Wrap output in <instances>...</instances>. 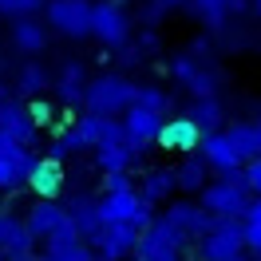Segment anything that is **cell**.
<instances>
[{
    "label": "cell",
    "instance_id": "6da1fadb",
    "mask_svg": "<svg viewBox=\"0 0 261 261\" xmlns=\"http://www.w3.org/2000/svg\"><path fill=\"white\" fill-rule=\"evenodd\" d=\"M249 202H253V194L245 186V170H233L226 178L206 182V190L198 194V206L210 214V218H229V222H242Z\"/></svg>",
    "mask_w": 261,
    "mask_h": 261
},
{
    "label": "cell",
    "instance_id": "7a4b0ae2",
    "mask_svg": "<svg viewBox=\"0 0 261 261\" xmlns=\"http://www.w3.org/2000/svg\"><path fill=\"white\" fill-rule=\"evenodd\" d=\"M135 107V83L119 71H107V75H95L87 83V95H83V111L99 115V119H119Z\"/></svg>",
    "mask_w": 261,
    "mask_h": 261
},
{
    "label": "cell",
    "instance_id": "3957f363",
    "mask_svg": "<svg viewBox=\"0 0 261 261\" xmlns=\"http://www.w3.org/2000/svg\"><path fill=\"white\" fill-rule=\"evenodd\" d=\"M186 238L166 222L163 214L154 218V226L139 233V245H135V261H182L186 253Z\"/></svg>",
    "mask_w": 261,
    "mask_h": 261
},
{
    "label": "cell",
    "instance_id": "277c9868",
    "mask_svg": "<svg viewBox=\"0 0 261 261\" xmlns=\"http://www.w3.org/2000/svg\"><path fill=\"white\" fill-rule=\"evenodd\" d=\"M91 36H95L103 48L123 51L130 40V16L119 0H95L91 8Z\"/></svg>",
    "mask_w": 261,
    "mask_h": 261
},
{
    "label": "cell",
    "instance_id": "5b68a950",
    "mask_svg": "<svg viewBox=\"0 0 261 261\" xmlns=\"http://www.w3.org/2000/svg\"><path fill=\"white\" fill-rule=\"evenodd\" d=\"M91 0H48V28H56L67 40L91 36Z\"/></svg>",
    "mask_w": 261,
    "mask_h": 261
},
{
    "label": "cell",
    "instance_id": "8992f818",
    "mask_svg": "<svg viewBox=\"0 0 261 261\" xmlns=\"http://www.w3.org/2000/svg\"><path fill=\"white\" fill-rule=\"evenodd\" d=\"M245 253V238H242V222L218 218V226L198 242V261H233Z\"/></svg>",
    "mask_w": 261,
    "mask_h": 261
},
{
    "label": "cell",
    "instance_id": "52a82bcc",
    "mask_svg": "<svg viewBox=\"0 0 261 261\" xmlns=\"http://www.w3.org/2000/svg\"><path fill=\"white\" fill-rule=\"evenodd\" d=\"M91 253L95 261H127L135 257V245H139V229L127 226V222H111V226H103L91 238Z\"/></svg>",
    "mask_w": 261,
    "mask_h": 261
},
{
    "label": "cell",
    "instance_id": "ba28073f",
    "mask_svg": "<svg viewBox=\"0 0 261 261\" xmlns=\"http://www.w3.org/2000/svg\"><path fill=\"white\" fill-rule=\"evenodd\" d=\"M24 226H28V233H32L36 245H44V242H51L56 233H64L71 222H67V214H64V202L36 198L32 206H28V214H24Z\"/></svg>",
    "mask_w": 261,
    "mask_h": 261
},
{
    "label": "cell",
    "instance_id": "9c48e42d",
    "mask_svg": "<svg viewBox=\"0 0 261 261\" xmlns=\"http://www.w3.org/2000/svg\"><path fill=\"white\" fill-rule=\"evenodd\" d=\"M64 214H67V222L80 229L83 242H91L99 229L107 226V222H103V206H99V198L91 194V190H71V194L64 198Z\"/></svg>",
    "mask_w": 261,
    "mask_h": 261
},
{
    "label": "cell",
    "instance_id": "30bf717a",
    "mask_svg": "<svg viewBox=\"0 0 261 261\" xmlns=\"http://www.w3.org/2000/svg\"><path fill=\"white\" fill-rule=\"evenodd\" d=\"M163 218L170 222V226L178 229L186 242H202L206 233H210L214 226H218V218H210V214L202 210L198 202H190V198H182V202H170L163 210Z\"/></svg>",
    "mask_w": 261,
    "mask_h": 261
},
{
    "label": "cell",
    "instance_id": "8fae6325",
    "mask_svg": "<svg viewBox=\"0 0 261 261\" xmlns=\"http://www.w3.org/2000/svg\"><path fill=\"white\" fill-rule=\"evenodd\" d=\"M0 130L4 135H12L20 147H36V139H40V127H36L32 111H28V103L24 99H4L0 103Z\"/></svg>",
    "mask_w": 261,
    "mask_h": 261
},
{
    "label": "cell",
    "instance_id": "7c38bea8",
    "mask_svg": "<svg viewBox=\"0 0 261 261\" xmlns=\"http://www.w3.org/2000/svg\"><path fill=\"white\" fill-rule=\"evenodd\" d=\"M202 139H206V130L198 127L190 115H178V119H166L163 135H159V147L178 150L182 159H186V154H198V150H202Z\"/></svg>",
    "mask_w": 261,
    "mask_h": 261
},
{
    "label": "cell",
    "instance_id": "4fadbf2b",
    "mask_svg": "<svg viewBox=\"0 0 261 261\" xmlns=\"http://www.w3.org/2000/svg\"><path fill=\"white\" fill-rule=\"evenodd\" d=\"M28 253H36V242L24 226V214L0 210V257L16 261V257H28Z\"/></svg>",
    "mask_w": 261,
    "mask_h": 261
},
{
    "label": "cell",
    "instance_id": "5bb4252c",
    "mask_svg": "<svg viewBox=\"0 0 261 261\" xmlns=\"http://www.w3.org/2000/svg\"><path fill=\"white\" fill-rule=\"evenodd\" d=\"M139 154L143 150L135 147L130 139H119V143H103V147L91 150V163H95V170L107 178V174H130V166L139 163Z\"/></svg>",
    "mask_w": 261,
    "mask_h": 261
},
{
    "label": "cell",
    "instance_id": "9a60e30c",
    "mask_svg": "<svg viewBox=\"0 0 261 261\" xmlns=\"http://www.w3.org/2000/svg\"><path fill=\"white\" fill-rule=\"evenodd\" d=\"M198 159L210 166L218 178H226V174H233V170H242V159H238V150L229 147V139H226V130H214V135H206L202 139V150H198Z\"/></svg>",
    "mask_w": 261,
    "mask_h": 261
},
{
    "label": "cell",
    "instance_id": "2e32d148",
    "mask_svg": "<svg viewBox=\"0 0 261 261\" xmlns=\"http://www.w3.org/2000/svg\"><path fill=\"white\" fill-rule=\"evenodd\" d=\"M163 127H166V115H154V111H147V107H130V111L123 115V130H127V139L139 150H147L150 143H159Z\"/></svg>",
    "mask_w": 261,
    "mask_h": 261
},
{
    "label": "cell",
    "instance_id": "e0dca14e",
    "mask_svg": "<svg viewBox=\"0 0 261 261\" xmlns=\"http://www.w3.org/2000/svg\"><path fill=\"white\" fill-rule=\"evenodd\" d=\"M87 67L80 64V60H64L60 64V71H56V80H51V91H56V99L60 103H67V107H75V103H83V95H87Z\"/></svg>",
    "mask_w": 261,
    "mask_h": 261
},
{
    "label": "cell",
    "instance_id": "ac0fdd59",
    "mask_svg": "<svg viewBox=\"0 0 261 261\" xmlns=\"http://www.w3.org/2000/svg\"><path fill=\"white\" fill-rule=\"evenodd\" d=\"M64 163H56V159H40V166H36L32 174H28V190H32L36 198H48V202H60V194H64Z\"/></svg>",
    "mask_w": 261,
    "mask_h": 261
},
{
    "label": "cell",
    "instance_id": "d6986e66",
    "mask_svg": "<svg viewBox=\"0 0 261 261\" xmlns=\"http://www.w3.org/2000/svg\"><path fill=\"white\" fill-rule=\"evenodd\" d=\"M174 190H178L174 166H150V170H143V178H139V198L147 206H163L166 198H174Z\"/></svg>",
    "mask_w": 261,
    "mask_h": 261
},
{
    "label": "cell",
    "instance_id": "ffe728a7",
    "mask_svg": "<svg viewBox=\"0 0 261 261\" xmlns=\"http://www.w3.org/2000/svg\"><path fill=\"white\" fill-rule=\"evenodd\" d=\"M12 48L24 51V56H40L48 48V24H40L36 16L12 20Z\"/></svg>",
    "mask_w": 261,
    "mask_h": 261
},
{
    "label": "cell",
    "instance_id": "44dd1931",
    "mask_svg": "<svg viewBox=\"0 0 261 261\" xmlns=\"http://www.w3.org/2000/svg\"><path fill=\"white\" fill-rule=\"evenodd\" d=\"M51 80H56V75H51L40 60H24V64H20V71H16V91L32 103V99H40V95L51 87Z\"/></svg>",
    "mask_w": 261,
    "mask_h": 261
},
{
    "label": "cell",
    "instance_id": "7402d4cb",
    "mask_svg": "<svg viewBox=\"0 0 261 261\" xmlns=\"http://www.w3.org/2000/svg\"><path fill=\"white\" fill-rule=\"evenodd\" d=\"M99 206H103V222L111 226V222H135V214H139V206H143V198H139V190H123V194H103L99 198Z\"/></svg>",
    "mask_w": 261,
    "mask_h": 261
},
{
    "label": "cell",
    "instance_id": "603a6c76",
    "mask_svg": "<svg viewBox=\"0 0 261 261\" xmlns=\"http://www.w3.org/2000/svg\"><path fill=\"white\" fill-rule=\"evenodd\" d=\"M226 139H229V147L238 150V159H242V163H253V159H261V135H257V123H229V127H226Z\"/></svg>",
    "mask_w": 261,
    "mask_h": 261
},
{
    "label": "cell",
    "instance_id": "cb8c5ba5",
    "mask_svg": "<svg viewBox=\"0 0 261 261\" xmlns=\"http://www.w3.org/2000/svg\"><path fill=\"white\" fill-rule=\"evenodd\" d=\"M206 170H210V166L202 163L198 154H186V159L174 166V182H178V190H182V194H202V190H206Z\"/></svg>",
    "mask_w": 261,
    "mask_h": 261
},
{
    "label": "cell",
    "instance_id": "d4e9b609",
    "mask_svg": "<svg viewBox=\"0 0 261 261\" xmlns=\"http://www.w3.org/2000/svg\"><path fill=\"white\" fill-rule=\"evenodd\" d=\"M190 8H194V16L206 20L210 28H222V20H226L229 12H242L245 0H190Z\"/></svg>",
    "mask_w": 261,
    "mask_h": 261
},
{
    "label": "cell",
    "instance_id": "484cf974",
    "mask_svg": "<svg viewBox=\"0 0 261 261\" xmlns=\"http://www.w3.org/2000/svg\"><path fill=\"white\" fill-rule=\"evenodd\" d=\"M135 107H147V111H154V115H166L174 107V99H170V91L159 87V83H135Z\"/></svg>",
    "mask_w": 261,
    "mask_h": 261
},
{
    "label": "cell",
    "instance_id": "4316f807",
    "mask_svg": "<svg viewBox=\"0 0 261 261\" xmlns=\"http://www.w3.org/2000/svg\"><path fill=\"white\" fill-rule=\"evenodd\" d=\"M186 115H190L206 135H214V130L222 127V119H226V111H222V103H218V99H194Z\"/></svg>",
    "mask_w": 261,
    "mask_h": 261
},
{
    "label": "cell",
    "instance_id": "83f0119b",
    "mask_svg": "<svg viewBox=\"0 0 261 261\" xmlns=\"http://www.w3.org/2000/svg\"><path fill=\"white\" fill-rule=\"evenodd\" d=\"M242 238H245V249H249V257L261 261V198L249 202V210L242 218Z\"/></svg>",
    "mask_w": 261,
    "mask_h": 261
},
{
    "label": "cell",
    "instance_id": "f1b7e54d",
    "mask_svg": "<svg viewBox=\"0 0 261 261\" xmlns=\"http://www.w3.org/2000/svg\"><path fill=\"white\" fill-rule=\"evenodd\" d=\"M218 83H222L218 67H206V64H202L194 75H190L186 87H190V95H194V99H218Z\"/></svg>",
    "mask_w": 261,
    "mask_h": 261
},
{
    "label": "cell",
    "instance_id": "f546056e",
    "mask_svg": "<svg viewBox=\"0 0 261 261\" xmlns=\"http://www.w3.org/2000/svg\"><path fill=\"white\" fill-rule=\"evenodd\" d=\"M80 150H87V143L80 139V130H75V123H71L67 130H60V135H56V143H51L48 159H56V163H64L67 154H80Z\"/></svg>",
    "mask_w": 261,
    "mask_h": 261
},
{
    "label": "cell",
    "instance_id": "4dcf8cb0",
    "mask_svg": "<svg viewBox=\"0 0 261 261\" xmlns=\"http://www.w3.org/2000/svg\"><path fill=\"white\" fill-rule=\"evenodd\" d=\"M40 8H48V0H0V12L8 20H28V16H36Z\"/></svg>",
    "mask_w": 261,
    "mask_h": 261
},
{
    "label": "cell",
    "instance_id": "1f68e13d",
    "mask_svg": "<svg viewBox=\"0 0 261 261\" xmlns=\"http://www.w3.org/2000/svg\"><path fill=\"white\" fill-rule=\"evenodd\" d=\"M198 67H202V60H198V56H174L170 71H174V80H178V83H190V75H194Z\"/></svg>",
    "mask_w": 261,
    "mask_h": 261
},
{
    "label": "cell",
    "instance_id": "d6a6232c",
    "mask_svg": "<svg viewBox=\"0 0 261 261\" xmlns=\"http://www.w3.org/2000/svg\"><path fill=\"white\" fill-rule=\"evenodd\" d=\"M20 186H24V178H20V174H16V166H12V163H4V159H0V190L8 194V190H20Z\"/></svg>",
    "mask_w": 261,
    "mask_h": 261
},
{
    "label": "cell",
    "instance_id": "836d02e7",
    "mask_svg": "<svg viewBox=\"0 0 261 261\" xmlns=\"http://www.w3.org/2000/svg\"><path fill=\"white\" fill-rule=\"evenodd\" d=\"M245 186H249V194L261 198V159H253V163H245Z\"/></svg>",
    "mask_w": 261,
    "mask_h": 261
},
{
    "label": "cell",
    "instance_id": "e575fe53",
    "mask_svg": "<svg viewBox=\"0 0 261 261\" xmlns=\"http://www.w3.org/2000/svg\"><path fill=\"white\" fill-rule=\"evenodd\" d=\"M103 186H107V194H123V190H139L130 174H107V178H103Z\"/></svg>",
    "mask_w": 261,
    "mask_h": 261
},
{
    "label": "cell",
    "instance_id": "d590c367",
    "mask_svg": "<svg viewBox=\"0 0 261 261\" xmlns=\"http://www.w3.org/2000/svg\"><path fill=\"white\" fill-rule=\"evenodd\" d=\"M28 111H32L36 127H44V123H51V107L44 103V99H32V103H28Z\"/></svg>",
    "mask_w": 261,
    "mask_h": 261
},
{
    "label": "cell",
    "instance_id": "8d00e7d4",
    "mask_svg": "<svg viewBox=\"0 0 261 261\" xmlns=\"http://www.w3.org/2000/svg\"><path fill=\"white\" fill-rule=\"evenodd\" d=\"M166 12H170V8H166L163 0H150V4H147V16H143V24H147V28H154V24H159Z\"/></svg>",
    "mask_w": 261,
    "mask_h": 261
},
{
    "label": "cell",
    "instance_id": "74e56055",
    "mask_svg": "<svg viewBox=\"0 0 261 261\" xmlns=\"http://www.w3.org/2000/svg\"><path fill=\"white\" fill-rule=\"evenodd\" d=\"M48 261H95V253H91V245H80V249L60 253V257H48Z\"/></svg>",
    "mask_w": 261,
    "mask_h": 261
},
{
    "label": "cell",
    "instance_id": "f35d334b",
    "mask_svg": "<svg viewBox=\"0 0 261 261\" xmlns=\"http://www.w3.org/2000/svg\"><path fill=\"white\" fill-rule=\"evenodd\" d=\"M159 48V32H154V28H147V32L139 36V56H143V51H154Z\"/></svg>",
    "mask_w": 261,
    "mask_h": 261
},
{
    "label": "cell",
    "instance_id": "ab89813d",
    "mask_svg": "<svg viewBox=\"0 0 261 261\" xmlns=\"http://www.w3.org/2000/svg\"><path fill=\"white\" fill-rule=\"evenodd\" d=\"M119 60H123V64H135V60H139V51H135V48H123V56H119Z\"/></svg>",
    "mask_w": 261,
    "mask_h": 261
},
{
    "label": "cell",
    "instance_id": "60d3db41",
    "mask_svg": "<svg viewBox=\"0 0 261 261\" xmlns=\"http://www.w3.org/2000/svg\"><path fill=\"white\" fill-rule=\"evenodd\" d=\"M166 8H178V4H190V0H163Z\"/></svg>",
    "mask_w": 261,
    "mask_h": 261
},
{
    "label": "cell",
    "instance_id": "b9f144b4",
    "mask_svg": "<svg viewBox=\"0 0 261 261\" xmlns=\"http://www.w3.org/2000/svg\"><path fill=\"white\" fill-rule=\"evenodd\" d=\"M249 4H253V8H257V12H261V0H249Z\"/></svg>",
    "mask_w": 261,
    "mask_h": 261
},
{
    "label": "cell",
    "instance_id": "7bdbcfd3",
    "mask_svg": "<svg viewBox=\"0 0 261 261\" xmlns=\"http://www.w3.org/2000/svg\"><path fill=\"white\" fill-rule=\"evenodd\" d=\"M257 135H261V119H257Z\"/></svg>",
    "mask_w": 261,
    "mask_h": 261
},
{
    "label": "cell",
    "instance_id": "ee69618b",
    "mask_svg": "<svg viewBox=\"0 0 261 261\" xmlns=\"http://www.w3.org/2000/svg\"><path fill=\"white\" fill-rule=\"evenodd\" d=\"M245 261H257V257H245Z\"/></svg>",
    "mask_w": 261,
    "mask_h": 261
},
{
    "label": "cell",
    "instance_id": "f6af8a7d",
    "mask_svg": "<svg viewBox=\"0 0 261 261\" xmlns=\"http://www.w3.org/2000/svg\"><path fill=\"white\" fill-rule=\"evenodd\" d=\"M0 103H4V95H0Z\"/></svg>",
    "mask_w": 261,
    "mask_h": 261
},
{
    "label": "cell",
    "instance_id": "bcb514c9",
    "mask_svg": "<svg viewBox=\"0 0 261 261\" xmlns=\"http://www.w3.org/2000/svg\"><path fill=\"white\" fill-rule=\"evenodd\" d=\"M0 261H8V257H0Z\"/></svg>",
    "mask_w": 261,
    "mask_h": 261
}]
</instances>
